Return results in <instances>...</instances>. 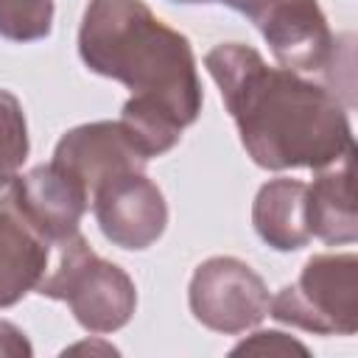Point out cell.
<instances>
[{"instance_id":"6da1fadb","label":"cell","mask_w":358,"mask_h":358,"mask_svg":"<svg viewBox=\"0 0 358 358\" xmlns=\"http://www.w3.org/2000/svg\"><path fill=\"white\" fill-rule=\"evenodd\" d=\"M204 67L221 90L241 143L266 171H322L355 151L347 106L322 84L288 67H271L241 42L215 45Z\"/></svg>"},{"instance_id":"5b68a950","label":"cell","mask_w":358,"mask_h":358,"mask_svg":"<svg viewBox=\"0 0 358 358\" xmlns=\"http://www.w3.org/2000/svg\"><path fill=\"white\" fill-rule=\"evenodd\" d=\"M243 14L268 42L280 67L327 73L336 64V36L316 0H201Z\"/></svg>"},{"instance_id":"e0dca14e","label":"cell","mask_w":358,"mask_h":358,"mask_svg":"<svg viewBox=\"0 0 358 358\" xmlns=\"http://www.w3.org/2000/svg\"><path fill=\"white\" fill-rule=\"evenodd\" d=\"M76 352H101V355H117V350L106 341H81V344H73L67 347L62 355H76Z\"/></svg>"},{"instance_id":"7c38bea8","label":"cell","mask_w":358,"mask_h":358,"mask_svg":"<svg viewBox=\"0 0 358 358\" xmlns=\"http://www.w3.org/2000/svg\"><path fill=\"white\" fill-rule=\"evenodd\" d=\"M255 232L277 252L302 249L310 241L308 229V185L299 179H268L252 204Z\"/></svg>"},{"instance_id":"ac0fdd59","label":"cell","mask_w":358,"mask_h":358,"mask_svg":"<svg viewBox=\"0 0 358 358\" xmlns=\"http://www.w3.org/2000/svg\"><path fill=\"white\" fill-rule=\"evenodd\" d=\"M176 3H201V0H176Z\"/></svg>"},{"instance_id":"3957f363","label":"cell","mask_w":358,"mask_h":358,"mask_svg":"<svg viewBox=\"0 0 358 358\" xmlns=\"http://www.w3.org/2000/svg\"><path fill=\"white\" fill-rule=\"evenodd\" d=\"M56 249V268L39 280L36 291L48 299L67 302L76 322L90 333H115L126 327L137 308L134 280L120 266L95 255L81 232Z\"/></svg>"},{"instance_id":"ba28073f","label":"cell","mask_w":358,"mask_h":358,"mask_svg":"<svg viewBox=\"0 0 358 358\" xmlns=\"http://www.w3.org/2000/svg\"><path fill=\"white\" fill-rule=\"evenodd\" d=\"M6 190L22 218L50 246H59L73 238L84 213L90 210L87 190L53 162L36 165L28 173L14 176Z\"/></svg>"},{"instance_id":"4fadbf2b","label":"cell","mask_w":358,"mask_h":358,"mask_svg":"<svg viewBox=\"0 0 358 358\" xmlns=\"http://www.w3.org/2000/svg\"><path fill=\"white\" fill-rule=\"evenodd\" d=\"M28 123L14 92L0 90V190L28 159Z\"/></svg>"},{"instance_id":"5bb4252c","label":"cell","mask_w":358,"mask_h":358,"mask_svg":"<svg viewBox=\"0 0 358 358\" xmlns=\"http://www.w3.org/2000/svg\"><path fill=\"white\" fill-rule=\"evenodd\" d=\"M53 28V0H0V36L11 42L45 39Z\"/></svg>"},{"instance_id":"52a82bcc","label":"cell","mask_w":358,"mask_h":358,"mask_svg":"<svg viewBox=\"0 0 358 358\" xmlns=\"http://www.w3.org/2000/svg\"><path fill=\"white\" fill-rule=\"evenodd\" d=\"M90 207L103 238L129 252L148 249L168 227L165 196L145 171H123L103 179L90 193Z\"/></svg>"},{"instance_id":"9a60e30c","label":"cell","mask_w":358,"mask_h":358,"mask_svg":"<svg viewBox=\"0 0 358 358\" xmlns=\"http://www.w3.org/2000/svg\"><path fill=\"white\" fill-rule=\"evenodd\" d=\"M308 355V347L280 330H257L232 347V355Z\"/></svg>"},{"instance_id":"8fae6325","label":"cell","mask_w":358,"mask_h":358,"mask_svg":"<svg viewBox=\"0 0 358 358\" xmlns=\"http://www.w3.org/2000/svg\"><path fill=\"white\" fill-rule=\"evenodd\" d=\"M352 157L344 154L338 162L319 171L313 185H308V229L330 246L352 243L358 238L355 196H352Z\"/></svg>"},{"instance_id":"9c48e42d","label":"cell","mask_w":358,"mask_h":358,"mask_svg":"<svg viewBox=\"0 0 358 358\" xmlns=\"http://www.w3.org/2000/svg\"><path fill=\"white\" fill-rule=\"evenodd\" d=\"M50 162L70 173L90 199L95 185H101L103 179L123 171H145L148 157L134 145L120 120H95L62 134Z\"/></svg>"},{"instance_id":"8992f818","label":"cell","mask_w":358,"mask_h":358,"mask_svg":"<svg viewBox=\"0 0 358 358\" xmlns=\"http://www.w3.org/2000/svg\"><path fill=\"white\" fill-rule=\"evenodd\" d=\"M190 313L207 330L238 336L268 316V288L243 260L229 255L207 257L196 266L187 288Z\"/></svg>"},{"instance_id":"277c9868","label":"cell","mask_w":358,"mask_h":358,"mask_svg":"<svg viewBox=\"0 0 358 358\" xmlns=\"http://www.w3.org/2000/svg\"><path fill=\"white\" fill-rule=\"evenodd\" d=\"M268 316L319 336H352L358 330V257L313 255L296 282L280 288Z\"/></svg>"},{"instance_id":"2e32d148","label":"cell","mask_w":358,"mask_h":358,"mask_svg":"<svg viewBox=\"0 0 358 358\" xmlns=\"http://www.w3.org/2000/svg\"><path fill=\"white\" fill-rule=\"evenodd\" d=\"M0 355H8V358H31L34 355L28 336L14 322H6V319H0Z\"/></svg>"},{"instance_id":"30bf717a","label":"cell","mask_w":358,"mask_h":358,"mask_svg":"<svg viewBox=\"0 0 358 358\" xmlns=\"http://www.w3.org/2000/svg\"><path fill=\"white\" fill-rule=\"evenodd\" d=\"M50 243L22 218L8 190L0 196V308L17 305L28 291H36L48 274Z\"/></svg>"},{"instance_id":"7a4b0ae2","label":"cell","mask_w":358,"mask_h":358,"mask_svg":"<svg viewBox=\"0 0 358 358\" xmlns=\"http://www.w3.org/2000/svg\"><path fill=\"white\" fill-rule=\"evenodd\" d=\"M81 62L168 109L182 126L201 112V81L185 34L168 28L143 0H90L78 28Z\"/></svg>"}]
</instances>
